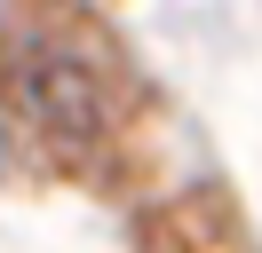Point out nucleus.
Wrapping results in <instances>:
<instances>
[{"instance_id":"1","label":"nucleus","mask_w":262,"mask_h":253,"mask_svg":"<svg viewBox=\"0 0 262 253\" xmlns=\"http://www.w3.org/2000/svg\"><path fill=\"white\" fill-rule=\"evenodd\" d=\"M16 111L40 127V135H56V142H80V135H96L103 127V79L88 71L72 47H24L16 56Z\"/></svg>"}]
</instances>
